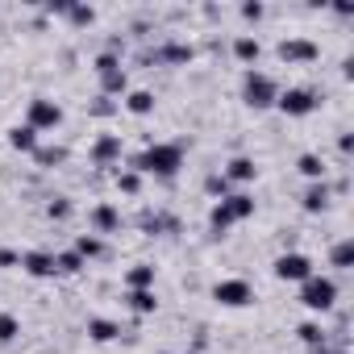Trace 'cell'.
<instances>
[{"label": "cell", "mask_w": 354, "mask_h": 354, "mask_svg": "<svg viewBox=\"0 0 354 354\" xmlns=\"http://www.w3.org/2000/svg\"><path fill=\"white\" fill-rule=\"evenodd\" d=\"M9 146L34 154V150H38V129H34V125H13V129H9Z\"/></svg>", "instance_id": "11"}, {"label": "cell", "mask_w": 354, "mask_h": 354, "mask_svg": "<svg viewBox=\"0 0 354 354\" xmlns=\"http://www.w3.org/2000/svg\"><path fill=\"white\" fill-rule=\"evenodd\" d=\"M125 109H129L133 117H146V113L154 109V92H146V88H138V92H129V96H125Z\"/></svg>", "instance_id": "14"}, {"label": "cell", "mask_w": 354, "mask_h": 354, "mask_svg": "<svg viewBox=\"0 0 354 354\" xmlns=\"http://www.w3.org/2000/svg\"><path fill=\"white\" fill-rule=\"evenodd\" d=\"M275 104H279L288 117H308V113L317 109V96H313L308 88H288V92L275 96Z\"/></svg>", "instance_id": "6"}, {"label": "cell", "mask_w": 354, "mask_h": 354, "mask_svg": "<svg viewBox=\"0 0 354 354\" xmlns=\"http://www.w3.org/2000/svg\"><path fill=\"white\" fill-rule=\"evenodd\" d=\"M317 354H342V350H325V346H317Z\"/></svg>", "instance_id": "36"}, {"label": "cell", "mask_w": 354, "mask_h": 354, "mask_svg": "<svg viewBox=\"0 0 354 354\" xmlns=\"http://www.w3.org/2000/svg\"><path fill=\"white\" fill-rule=\"evenodd\" d=\"M100 84H104V92H109V96H117V92H125V84H129V80H125V71L117 67V71L100 75Z\"/></svg>", "instance_id": "23"}, {"label": "cell", "mask_w": 354, "mask_h": 354, "mask_svg": "<svg viewBox=\"0 0 354 354\" xmlns=\"http://www.w3.org/2000/svg\"><path fill=\"white\" fill-rule=\"evenodd\" d=\"M350 263H354V242H337V246H333V267L346 271Z\"/></svg>", "instance_id": "25"}, {"label": "cell", "mask_w": 354, "mask_h": 354, "mask_svg": "<svg viewBox=\"0 0 354 354\" xmlns=\"http://www.w3.org/2000/svg\"><path fill=\"white\" fill-rule=\"evenodd\" d=\"M250 213H254V201H250L246 192H234V196H221V201L213 205L209 221H213V230H217V234H225L234 221H246Z\"/></svg>", "instance_id": "1"}, {"label": "cell", "mask_w": 354, "mask_h": 354, "mask_svg": "<svg viewBox=\"0 0 354 354\" xmlns=\"http://www.w3.org/2000/svg\"><path fill=\"white\" fill-rule=\"evenodd\" d=\"M117 333H121V329H117L113 321H104V317H92V321H88V337H92V342H113Z\"/></svg>", "instance_id": "15"}, {"label": "cell", "mask_w": 354, "mask_h": 354, "mask_svg": "<svg viewBox=\"0 0 354 354\" xmlns=\"http://www.w3.org/2000/svg\"><path fill=\"white\" fill-rule=\"evenodd\" d=\"M121 63H117V55H100L96 59V75H109V71H117Z\"/></svg>", "instance_id": "30"}, {"label": "cell", "mask_w": 354, "mask_h": 354, "mask_svg": "<svg viewBox=\"0 0 354 354\" xmlns=\"http://www.w3.org/2000/svg\"><path fill=\"white\" fill-rule=\"evenodd\" d=\"M71 213V205L67 201H59V205H50V217H67Z\"/></svg>", "instance_id": "35"}, {"label": "cell", "mask_w": 354, "mask_h": 354, "mask_svg": "<svg viewBox=\"0 0 354 354\" xmlns=\"http://www.w3.org/2000/svg\"><path fill=\"white\" fill-rule=\"evenodd\" d=\"M67 13H71V21H75V26H92V17H96V13H92V9H84V5H71Z\"/></svg>", "instance_id": "29"}, {"label": "cell", "mask_w": 354, "mask_h": 354, "mask_svg": "<svg viewBox=\"0 0 354 354\" xmlns=\"http://www.w3.org/2000/svg\"><path fill=\"white\" fill-rule=\"evenodd\" d=\"M325 205H329V188H325V184H313V188L304 192V209H308V213H321Z\"/></svg>", "instance_id": "19"}, {"label": "cell", "mask_w": 354, "mask_h": 354, "mask_svg": "<svg viewBox=\"0 0 354 354\" xmlns=\"http://www.w3.org/2000/svg\"><path fill=\"white\" fill-rule=\"evenodd\" d=\"M234 55H238L242 63H254V59L263 55V46H259V38H238V42H234Z\"/></svg>", "instance_id": "21"}, {"label": "cell", "mask_w": 354, "mask_h": 354, "mask_svg": "<svg viewBox=\"0 0 354 354\" xmlns=\"http://www.w3.org/2000/svg\"><path fill=\"white\" fill-rule=\"evenodd\" d=\"M333 300H337V283L333 279H325V275H308L304 279V288H300V304L304 308L325 313V308H333Z\"/></svg>", "instance_id": "3"}, {"label": "cell", "mask_w": 354, "mask_h": 354, "mask_svg": "<svg viewBox=\"0 0 354 354\" xmlns=\"http://www.w3.org/2000/svg\"><path fill=\"white\" fill-rule=\"evenodd\" d=\"M125 283H129V292H142V288H154V267H133L129 275H125Z\"/></svg>", "instance_id": "17"}, {"label": "cell", "mask_w": 354, "mask_h": 354, "mask_svg": "<svg viewBox=\"0 0 354 354\" xmlns=\"http://www.w3.org/2000/svg\"><path fill=\"white\" fill-rule=\"evenodd\" d=\"M300 175H308V180H321V175H325V162L317 158V154H300Z\"/></svg>", "instance_id": "22"}, {"label": "cell", "mask_w": 354, "mask_h": 354, "mask_svg": "<svg viewBox=\"0 0 354 354\" xmlns=\"http://www.w3.org/2000/svg\"><path fill=\"white\" fill-rule=\"evenodd\" d=\"M34 154H38V162H42V167H55V162H63V150H59V146H55V150H34Z\"/></svg>", "instance_id": "31"}, {"label": "cell", "mask_w": 354, "mask_h": 354, "mask_svg": "<svg viewBox=\"0 0 354 354\" xmlns=\"http://www.w3.org/2000/svg\"><path fill=\"white\" fill-rule=\"evenodd\" d=\"M125 300H129V308H133V313H154V308H158V300H154V288H142V292H129Z\"/></svg>", "instance_id": "18"}, {"label": "cell", "mask_w": 354, "mask_h": 354, "mask_svg": "<svg viewBox=\"0 0 354 354\" xmlns=\"http://www.w3.org/2000/svg\"><path fill=\"white\" fill-rule=\"evenodd\" d=\"M100 250H104V246H100V238H88V234H84V238L75 242V254H80V259H96Z\"/></svg>", "instance_id": "24"}, {"label": "cell", "mask_w": 354, "mask_h": 354, "mask_svg": "<svg viewBox=\"0 0 354 354\" xmlns=\"http://www.w3.org/2000/svg\"><path fill=\"white\" fill-rule=\"evenodd\" d=\"M13 263H21V254H13V250H0V267H13Z\"/></svg>", "instance_id": "34"}, {"label": "cell", "mask_w": 354, "mask_h": 354, "mask_svg": "<svg viewBox=\"0 0 354 354\" xmlns=\"http://www.w3.org/2000/svg\"><path fill=\"white\" fill-rule=\"evenodd\" d=\"M213 300H217V304H225V308H242V304H250V300H254V292H250V283H246V279H221V283L213 288Z\"/></svg>", "instance_id": "5"}, {"label": "cell", "mask_w": 354, "mask_h": 354, "mask_svg": "<svg viewBox=\"0 0 354 354\" xmlns=\"http://www.w3.org/2000/svg\"><path fill=\"white\" fill-rule=\"evenodd\" d=\"M21 267H26L30 275L46 279V275H55V254H46V250H30V254H21Z\"/></svg>", "instance_id": "10"}, {"label": "cell", "mask_w": 354, "mask_h": 354, "mask_svg": "<svg viewBox=\"0 0 354 354\" xmlns=\"http://www.w3.org/2000/svg\"><path fill=\"white\" fill-rule=\"evenodd\" d=\"M21 333V325H17V317H9V313H0V342H13Z\"/></svg>", "instance_id": "26"}, {"label": "cell", "mask_w": 354, "mask_h": 354, "mask_svg": "<svg viewBox=\"0 0 354 354\" xmlns=\"http://www.w3.org/2000/svg\"><path fill=\"white\" fill-rule=\"evenodd\" d=\"M138 184H142V180H138V171H125V175H117V188H121V192H129V196L138 192Z\"/></svg>", "instance_id": "28"}, {"label": "cell", "mask_w": 354, "mask_h": 354, "mask_svg": "<svg viewBox=\"0 0 354 354\" xmlns=\"http://www.w3.org/2000/svg\"><path fill=\"white\" fill-rule=\"evenodd\" d=\"M225 188H230V180H225V175H213V180H209V192L225 196Z\"/></svg>", "instance_id": "32"}, {"label": "cell", "mask_w": 354, "mask_h": 354, "mask_svg": "<svg viewBox=\"0 0 354 354\" xmlns=\"http://www.w3.org/2000/svg\"><path fill=\"white\" fill-rule=\"evenodd\" d=\"M279 59L283 63H308V59H317V46L304 38H288V42H279Z\"/></svg>", "instance_id": "9"}, {"label": "cell", "mask_w": 354, "mask_h": 354, "mask_svg": "<svg viewBox=\"0 0 354 354\" xmlns=\"http://www.w3.org/2000/svg\"><path fill=\"white\" fill-rule=\"evenodd\" d=\"M275 275H279L283 283H304V279L313 275V263H308L304 254H279V259H275Z\"/></svg>", "instance_id": "8"}, {"label": "cell", "mask_w": 354, "mask_h": 354, "mask_svg": "<svg viewBox=\"0 0 354 354\" xmlns=\"http://www.w3.org/2000/svg\"><path fill=\"white\" fill-rule=\"evenodd\" d=\"M117 154H121V138H113V133H109V138H100V142H96V150H92V158H96V162H113Z\"/></svg>", "instance_id": "16"}, {"label": "cell", "mask_w": 354, "mask_h": 354, "mask_svg": "<svg viewBox=\"0 0 354 354\" xmlns=\"http://www.w3.org/2000/svg\"><path fill=\"white\" fill-rule=\"evenodd\" d=\"M92 225H96L100 234H113V230L121 225V213H117L113 205H96V209H92Z\"/></svg>", "instance_id": "12"}, {"label": "cell", "mask_w": 354, "mask_h": 354, "mask_svg": "<svg viewBox=\"0 0 354 354\" xmlns=\"http://www.w3.org/2000/svg\"><path fill=\"white\" fill-rule=\"evenodd\" d=\"M254 175H259V167H254L250 158H234V162L225 167V180H238V184H250Z\"/></svg>", "instance_id": "13"}, {"label": "cell", "mask_w": 354, "mask_h": 354, "mask_svg": "<svg viewBox=\"0 0 354 354\" xmlns=\"http://www.w3.org/2000/svg\"><path fill=\"white\" fill-rule=\"evenodd\" d=\"M242 96H246V104H250V109H271V104H275V96H279V88L271 84V75H263V71H246Z\"/></svg>", "instance_id": "4"}, {"label": "cell", "mask_w": 354, "mask_h": 354, "mask_svg": "<svg viewBox=\"0 0 354 354\" xmlns=\"http://www.w3.org/2000/svg\"><path fill=\"white\" fill-rule=\"evenodd\" d=\"M84 267V259L75 254V250H63V254H55V275H75Z\"/></svg>", "instance_id": "20"}, {"label": "cell", "mask_w": 354, "mask_h": 354, "mask_svg": "<svg viewBox=\"0 0 354 354\" xmlns=\"http://www.w3.org/2000/svg\"><path fill=\"white\" fill-rule=\"evenodd\" d=\"M242 17H246V21H259V17H263V5H242Z\"/></svg>", "instance_id": "33"}, {"label": "cell", "mask_w": 354, "mask_h": 354, "mask_svg": "<svg viewBox=\"0 0 354 354\" xmlns=\"http://www.w3.org/2000/svg\"><path fill=\"white\" fill-rule=\"evenodd\" d=\"M26 125H34V129H55V125H63V109H59L55 100L38 96V100H30V121H26Z\"/></svg>", "instance_id": "7"}, {"label": "cell", "mask_w": 354, "mask_h": 354, "mask_svg": "<svg viewBox=\"0 0 354 354\" xmlns=\"http://www.w3.org/2000/svg\"><path fill=\"white\" fill-rule=\"evenodd\" d=\"M300 337H304L308 346H325V333H321V325H313V321H308V325H300Z\"/></svg>", "instance_id": "27"}, {"label": "cell", "mask_w": 354, "mask_h": 354, "mask_svg": "<svg viewBox=\"0 0 354 354\" xmlns=\"http://www.w3.org/2000/svg\"><path fill=\"white\" fill-rule=\"evenodd\" d=\"M180 162H184V150H180V146H162V142H158V146H150L133 167H138V171H150V175H175V171H180Z\"/></svg>", "instance_id": "2"}]
</instances>
